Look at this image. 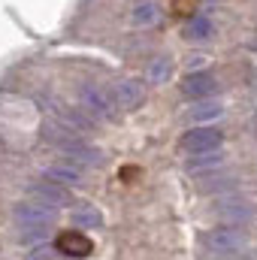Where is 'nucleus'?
Instances as JSON below:
<instances>
[{
  "label": "nucleus",
  "mask_w": 257,
  "mask_h": 260,
  "mask_svg": "<svg viewBox=\"0 0 257 260\" xmlns=\"http://www.w3.org/2000/svg\"><path fill=\"white\" fill-rule=\"evenodd\" d=\"M55 218H58V212L49 206H40V203H15V209H12V221H15L18 236L24 242L40 239L55 224Z\"/></svg>",
  "instance_id": "nucleus-1"
},
{
  "label": "nucleus",
  "mask_w": 257,
  "mask_h": 260,
  "mask_svg": "<svg viewBox=\"0 0 257 260\" xmlns=\"http://www.w3.org/2000/svg\"><path fill=\"white\" fill-rule=\"evenodd\" d=\"M157 18H160L157 3L145 0V3H136V6H133V24H139V27H151V24H157Z\"/></svg>",
  "instance_id": "nucleus-13"
},
{
  "label": "nucleus",
  "mask_w": 257,
  "mask_h": 260,
  "mask_svg": "<svg viewBox=\"0 0 257 260\" xmlns=\"http://www.w3.org/2000/svg\"><path fill=\"white\" fill-rule=\"evenodd\" d=\"M200 245L209 254H239L245 251L248 236L245 230H236V227H212L200 236Z\"/></svg>",
  "instance_id": "nucleus-2"
},
{
  "label": "nucleus",
  "mask_w": 257,
  "mask_h": 260,
  "mask_svg": "<svg viewBox=\"0 0 257 260\" xmlns=\"http://www.w3.org/2000/svg\"><path fill=\"white\" fill-rule=\"evenodd\" d=\"M112 97H115L118 106H124V109H136V106L142 103V97H145L142 82H139V79H121V82H115Z\"/></svg>",
  "instance_id": "nucleus-8"
},
{
  "label": "nucleus",
  "mask_w": 257,
  "mask_h": 260,
  "mask_svg": "<svg viewBox=\"0 0 257 260\" xmlns=\"http://www.w3.org/2000/svg\"><path fill=\"white\" fill-rule=\"evenodd\" d=\"M70 221H73L76 227H100V224H103V215H100L91 203H82V206H76V209L70 212Z\"/></svg>",
  "instance_id": "nucleus-11"
},
{
  "label": "nucleus",
  "mask_w": 257,
  "mask_h": 260,
  "mask_svg": "<svg viewBox=\"0 0 257 260\" xmlns=\"http://www.w3.org/2000/svg\"><path fill=\"white\" fill-rule=\"evenodd\" d=\"M55 251L70 254V257H88L94 251V242L85 233H79V230H67V233H61L55 239Z\"/></svg>",
  "instance_id": "nucleus-6"
},
{
  "label": "nucleus",
  "mask_w": 257,
  "mask_h": 260,
  "mask_svg": "<svg viewBox=\"0 0 257 260\" xmlns=\"http://www.w3.org/2000/svg\"><path fill=\"white\" fill-rule=\"evenodd\" d=\"M215 215L221 221H227L230 227H242L254 218V209L242 197H221V200H215Z\"/></svg>",
  "instance_id": "nucleus-4"
},
{
  "label": "nucleus",
  "mask_w": 257,
  "mask_h": 260,
  "mask_svg": "<svg viewBox=\"0 0 257 260\" xmlns=\"http://www.w3.org/2000/svg\"><path fill=\"white\" fill-rule=\"evenodd\" d=\"M221 115H224V106L221 103H197L191 112H188V118L191 121H200V124L203 121H218Z\"/></svg>",
  "instance_id": "nucleus-14"
},
{
  "label": "nucleus",
  "mask_w": 257,
  "mask_h": 260,
  "mask_svg": "<svg viewBox=\"0 0 257 260\" xmlns=\"http://www.w3.org/2000/svg\"><path fill=\"white\" fill-rule=\"evenodd\" d=\"M221 142H224V130H218V127H194V130H188V133L179 139V148H182L185 154H203V151H215V148H221Z\"/></svg>",
  "instance_id": "nucleus-3"
},
{
  "label": "nucleus",
  "mask_w": 257,
  "mask_h": 260,
  "mask_svg": "<svg viewBox=\"0 0 257 260\" xmlns=\"http://www.w3.org/2000/svg\"><path fill=\"white\" fill-rule=\"evenodd\" d=\"M79 100H82V106H85L91 115H97V118H112V103L103 97V91H100V88L85 85V88H82V94H79Z\"/></svg>",
  "instance_id": "nucleus-9"
},
{
  "label": "nucleus",
  "mask_w": 257,
  "mask_h": 260,
  "mask_svg": "<svg viewBox=\"0 0 257 260\" xmlns=\"http://www.w3.org/2000/svg\"><path fill=\"white\" fill-rule=\"evenodd\" d=\"M167 73H170V64H167V58H160L157 64L151 67V79H157V82H160V79H164Z\"/></svg>",
  "instance_id": "nucleus-16"
},
{
  "label": "nucleus",
  "mask_w": 257,
  "mask_h": 260,
  "mask_svg": "<svg viewBox=\"0 0 257 260\" xmlns=\"http://www.w3.org/2000/svg\"><path fill=\"white\" fill-rule=\"evenodd\" d=\"M182 91H185V97H206V94L218 91V79L209 73H191L182 82Z\"/></svg>",
  "instance_id": "nucleus-10"
},
{
  "label": "nucleus",
  "mask_w": 257,
  "mask_h": 260,
  "mask_svg": "<svg viewBox=\"0 0 257 260\" xmlns=\"http://www.w3.org/2000/svg\"><path fill=\"white\" fill-rule=\"evenodd\" d=\"M209 34H212V21L203 18V15H194L191 24H188V37H191V40H206Z\"/></svg>",
  "instance_id": "nucleus-15"
},
{
  "label": "nucleus",
  "mask_w": 257,
  "mask_h": 260,
  "mask_svg": "<svg viewBox=\"0 0 257 260\" xmlns=\"http://www.w3.org/2000/svg\"><path fill=\"white\" fill-rule=\"evenodd\" d=\"M43 179H49V182H55V185H61V188H79L82 185V170L79 167H73V164H49L46 170H43Z\"/></svg>",
  "instance_id": "nucleus-7"
},
{
  "label": "nucleus",
  "mask_w": 257,
  "mask_h": 260,
  "mask_svg": "<svg viewBox=\"0 0 257 260\" xmlns=\"http://www.w3.org/2000/svg\"><path fill=\"white\" fill-rule=\"evenodd\" d=\"M27 194L34 203H40V206H49V209H61L70 203V194H67V188L61 185H55V182H49V179H37V182H30L27 185Z\"/></svg>",
  "instance_id": "nucleus-5"
},
{
  "label": "nucleus",
  "mask_w": 257,
  "mask_h": 260,
  "mask_svg": "<svg viewBox=\"0 0 257 260\" xmlns=\"http://www.w3.org/2000/svg\"><path fill=\"white\" fill-rule=\"evenodd\" d=\"M224 164V151L215 148V151H203V154H188V170L191 173H203V170H212V167H221Z\"/></svg>",
  "instance_id": "nucleus-12"
}]
</instances>
